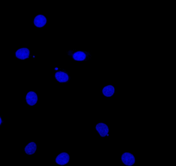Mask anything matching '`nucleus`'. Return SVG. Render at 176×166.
Masks as SVG:
<instances>
[{
    "instance_id": "obj_1",
    "label": "nucleus",
    "mask_w": 176,
    "mask_h": 166,
    "mask_svg": "<svg viewBox=\"0 0 176 166\" xmlns=\"http://www.w3.org/2000/svg\"><path fill=\"white\" fill-rule=\"evenodd\" d=\"M72 57L76 61H86L90 59L91 55L88 51L76 50L72 53Z\"/></svg>"
},
{
    "instance_id": "obj_2",
    "label": "nucleus",
    "mask_w": 176,
    "mask_h": 166,
    "mask_svg": "<svg viewBox=\"0 0 176 166\" xmlns=\"http://www.w3.org/2000/svg\"><path fill=\"white\" fill-rule=\"evenodd\" d=\"M121 160L126 166H133L135 163V157L130 153L125 152L121 156Z\"/></svg>"
},
{
    "instance_id": "obj_3",
    "label": "nucleus",
    "mask_w": 176,
    "mask_h": 166,
    "mask_svg": "<svg viewBox=\"0 0 176 166\" xmlns=\"http://www.w3.org/2000/svg\"><path fill=\"white\" fill-rule=\"evenodd\" d=\"M70 160V156L67 153L63 152L59 154L56 158V163L59 165H65L69 163Z\"/></svg>"
},
{
    "instance_id": "obj_4",
    "label": "nucleus",
    "mask_w": 176,
    "mask_h": 166,
    "mask_svg": "<svg viewBox=\"0 0 176 166\" xmlns=\"http://www.w3.org/2000/svg\"><path fill=\"white\" fill-rule=\"evenodd\" d=\"M96 129L99 133L101 137L107 136L109 131L108 126L104 123H98L96 126Z\"/></svg>"
},
{
    "instance_id": "obj_5",
    "label": "nucleus",
    "mask_w": 176,
    "mask_h": 166,
    "mask_svg": "<svg viewBox=\"0 0 176 166\" xmlns=\"http://www.w3.org/2000/svg\"><path fill=\"white\" fill-rule=\"evenodd\" d=\"M30 54V50L27 48H22L17 50L16 51V57L21 60H24V59L29 58Z\"/></svg>"
},
{
    "instance_id": "obj_6",
    "label": "nucleus",
    "mask_w": 176,
    "mask_h": 166,
    "mask_svg": "<svg viewBox=\"0 0 176 166\" xmlns=\"http://www.w3.org/2000/svg\"><path fill=\"white\" fill-rule=\"evenodd\" d=\"M26 100L30 106H34L38 101V96L35 92L30 91L27 94Z\"/></svg>"
},
{
    "instance_id": "obj_7",
    "label": "nucleus",
    "mask_w": 176,
    "mask_h": 166,
    "mask_svg": "<svg viewBox=\"0 0 176 166\" xmlns=\"http://www.w3.org/2000/svg\"><path fill=\"white\" fill-rule=\"evenodd\" d=\"M47 20L45 16L42 15H38L36 16L34 20V24L38 28L43 27L46 24Z\"/></svg>"
},
{
    "instance_id": "obj_8",
    "label": "nucleus",
    "mask_w": 176,
    "mask_h": 166,
    "mask_svg": "<svg viewBox=\"0 0 176 166\" xmlns=\"http://www.w3.org/2000/svg\"><path fill=\"white\" fill-rule=\"evenodd\" d=\"M56 79L57 81L59 82V83H65L68 81L69 80V76L68 74L63 71H58L56 72L55 75Z\"/></svg>"
},
{
    "instance_id": "obj_9",
    "label": "nucleus",
    "mask_w": 176,
    "mask_h": 166,
    "mask_svg": "<svg viewBox=\"0 0 176 166\" xmlns=\"http://www.w3.org/2000/svg\"><path fill=\"white\" fill-rule=\"evenodd\" d=\"M37 150L36 144L35 142H31L28 144L24 149L25 152L27 155H32L35 153Z\"/></svg>"
},
{
    "instance_id": "obj_10",
    "label": "nucleus",
    "mask_w": 176,
    "mask_h": 166,
    "mask_svg": "<svg viewBox=\"0 0 176 166\" xmlns=\"http://www.w3.org/2000/svg\"><path fill=\"white\" fill-rule=\"evenodd\" d=\"M102 93L105 96L109 97L113 96L115 93V88L112 85H108L104 87L102 90Z\"/></svg>"
},
{
    "instance_id": "obj_11",
    "label": "nucleus",
    "mask_w": 176,
    "mask_h": 166,
    "mask_svg": "<svg viewBox=\"0 0 176 166\" xmlns=\"http://www.w3.org/2000/svg\"><path fill=\"white\" fill-rule=\"evenodd\" d=\"M2 118H1V117H0V125L2 124Z\"/></svg>"
}]
</instances>
